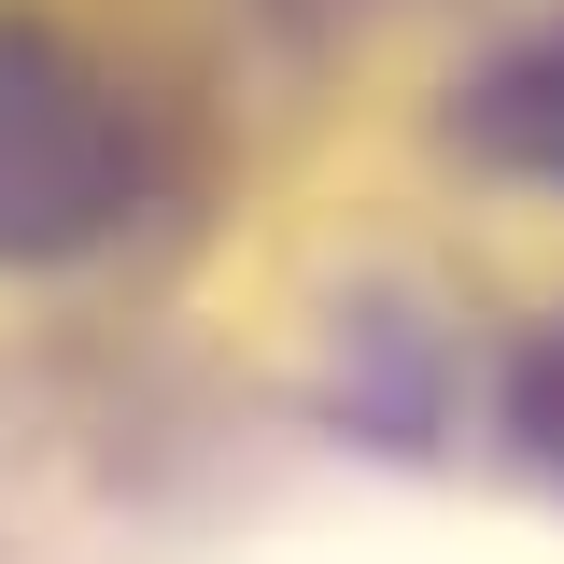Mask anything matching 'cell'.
Here are the masks:
<instances>
[{
	"instance_id": "3",
	"label": "cell",
	"mask_w": 564,
	"mask_h": 564,
	"mask_svg": "<svg viewBox=\"0 0 564 564\" xmlns=\"http://www.w3.org/2000/svg\"><path fill=\"white\" fill-rule=\"evenodd\" d=\"M522 437H536V452L564 466V325L536 339V367H522Z\"/></svg>"
},
{
	"instance_id": "1",
	"label": "cell",
	"mask_w": 564,
	"mask_h": 564,
	"mask_svg": "<svg viewBox=\"0 0 564 564\" xmlns=\"http://www.w3.org/2000/svg\"><path fill=\"white\" fill-rule=\"evenodd\" d=\"M170 170V128L99 43L0 29V254H85L113 240Z\"/></svg>"
},
{
	"instance_id": "2",
	"label": "cell",
	"mask_w": 564,
	"mask_h": 564,
	"mask_svg": "<svg viewBox=\"0 0 564 564\" xmlns=\"http://www.w3.org/2000/svg\"><path fill=\"white\" fill-rule=\"evenodd\" d=\"M466 141L508 155V170H536V184H564V29H536V43H508V57L480 70Z\"/></svg>"
}]
</instances>
